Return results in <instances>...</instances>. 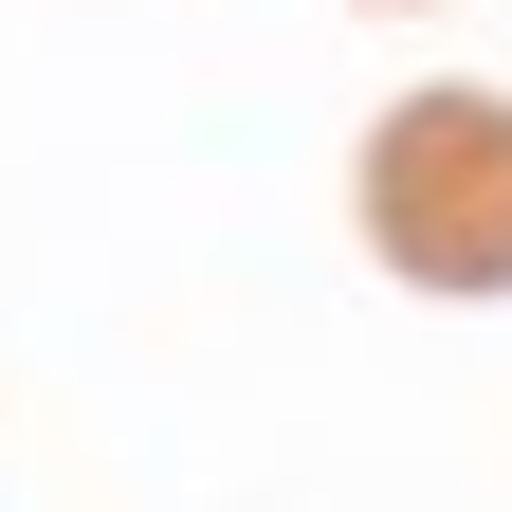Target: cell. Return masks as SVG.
I'll return each mask as SVG.
<instances>
[{
    "instance_id": "1",
    "label": "cell",
    "mask_w": 512,
    "mask_h": 512,
    "mask_svg": "<svg viewBox=\"0 0 512 512\" xmlns=\"http://www.w3.org/2000/svg\"><path fill=\"white\" fill-rule=\"evenodd\" d=\"M348 220L421 293H512V92H403L348 165Z\"/></svg>"
}]
</instances>
